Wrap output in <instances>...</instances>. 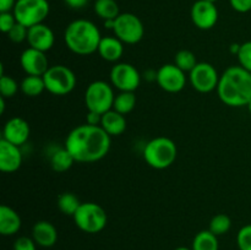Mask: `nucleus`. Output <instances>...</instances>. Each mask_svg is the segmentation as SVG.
<instances>
[{
    "mask_svg": "<svg viewBox=\"0 0 251 250\" xmlns=\"http://www.w3.org/2000/svg\"><path fill=\"white\" fill-rule=\"evenodd\" d=\"M110 82L120 92H134L141 82V75L134 65L118 63L110 70Z\"/></svg>",
    "mask_w": 251,
    "mask_h": 250,
    "instance_id": "10",
    "label": "nucleus"
},
{
    "mask_svg": "<svg viewBox=\"0 0 251 250\" xmlns=\"http://www.w3.org/2000/svg\"><path fill=\"white\" fill-rule=\"evenodd\" d=\"M75 225L82 232L96 234L107 225L108 216L104 208L95 202H82L73 216Z\"/></svg>",
    "mask_w": 251,
    "mask_h": 250,
    "instance_id": "5",
    "label": "nucleus"
},
{
    "mask_svg": "<svg viewBox=\"0 0 251 250\" xmlns=\"http://www.w3.org/2000/svg\"><path fill=\"white\" fill-rule=\"evenodd\" d=\"M86 119H87V124L100 126V122H102V114H98V113L90 112V110H88Z\"/></svg>",
    "mask_w": 251,
    "mask_h": 250,
    "instance_id": "38",
    "label": "nucleus"
},
{
    "mask_svg": "<svg viewBox=\"0 0 251 250\" xmlns=\"http://www.w3.org/2000/svg\"><path fill=\"white\" fill-rule=\"evenodd\" d=\"M17 0H0V14L1 12H12Z\"/></svg>",
    "mask_w": 251,
    "mask_h": 250,
    "instance_id": "37",
    "label": "nucleus"
},
{
    "mask_svg": "<svg viewBox=\"0 0 251 250\" xmlns=\"http://www.w3.org/2000/svg\"><path fill=\"white\" fill-rule=\"evenodd\" d=\"M157 83L169 93H178L185 87L186 76L176 64H164L157 71Z\"/></svg>",
    "mask_w": 251,
    "mask_h": 250,
    "instance_id": "12",
    "label": "nucleus"
},
{
    "mask_svg": "<svg viewBox=\"0 0 251 250\" xmlns=\"http://www.w3.org/2000/svg\"><path fill=\"white\" fill-rule=\"evenodd\" d=\"M230 6L238 12H245L251 11V0H229Z\"/></svg>",
    "mask_w": 251,
    "mask_h": 250,
    "instance_id": "36",
    "label": "nucleus"
},
{
    "mask_svg": "<svg viewBox=\"0 0 251 250\" xmlns=\"http://www.w3.org/2000/svg\"><path fill=\"white\" fill-rule=\"evenodd\" d=\"M237 243L239 250H251V225L240 228L237 235Z\"/></svg>",
    "mask_w": 251,
    "mask_h": 250,
    "instance_id": "32",
    "label": "nucleus"
},
{
    "mask_svg": "<svg viewBox=\"0 0 251 250\" xmlns=\"http://www.w3.org/2000/svg\"><path fill=\"white\" fill-rule=\"evenodd\" d=\"M191 21L198 28L211 29L218 21V10L215 2L198 0L191 7Z\"/></svg>",
    "mask_w": 251,
    "mask_h": 250,
    "instance_id": "13",
    "label": "nucleus"
},
{
    "mask_svg": "<svg viewBox=\"0 0 251 250\" xmlns=\"http://www.w3.org/2000/svg\"><path fill=\"white\" fill-rule=\"evenodd\" d=\"M178 149L173 140L159 136L151 140L144 149V158L154 169H166L176 159Z\"/></svg>",
    "mask_w": 251,
    "mask_h": 250,
    "instance_id": "4",
    "label": "nucleus"
},
{
    "mask_svg": "<svg viewBox=\"0 0 251 250\" xmlns=\"http://www.w3.org/2000/svg\"><path fill=\"white\" fill-rule=\"evenodd\" d=\"M22 164V153L20 146L6 140H0V171L4 173H14Z\"/></svg>",
    "mask_w": 251,
    "mask_h": 250,
    "instance_id": "16",
    "label": "nucleus"
},
{
    "mask_svg": "<svg viewBox=\"0 0 251 250\" xmlns=\"http://www.w3.org/2000/svg\"><path fill=\"white\" fill-rule=\"evenodd\" d=\"M50 6L48 0H17L14 9V15L17 22L26 27L43 24L48 17Z\"/></svg>",
    "mask_w": 251,
    "mask_h": 250,
    "instance_id": "7",
    "label": "nucleus"
},
{
    "mask_svg": "<svg viewBox=\"0 0 251 250\" xmlns=\"http://www.w3.org/2000/svg\"><path fill=\"white\" fill-rule=\"evenodd\" d=\"M29 132H31V129H29L28 123L22 118L15 117L7 120L6 124L4 125L2 139L16 145V146H21L27 142Z\"/></svg>",
    "mask_w": 251,
    "mask_h": 250,
    "instance_id": "17",
    "label": "nucleus"
},
{
    "mask_svg": "<svg viewBox=\"0 0 251 250\" xmlns=\"http://www.w3.org/2000/svg\"><path fill=\"white\" fill-rule=\"evenodd\" d=\"M110 137L100 125L83 124L69 132L65 149L76 162L92 163L107 156L110 150Z\"/></svg>",
    "mask_w": 251,
    "mask_h": 250,
    "instance_id": "1",
    "label": "nucleus"
},
{
    "mask_svg": "<svg viewBox=\"0 0 251 250\" xmlns=\"http://www.w3.org/2000/svg\"><path fill=\"white\" fill-rule=\"evenodd\" d=\"M50 166L55 172H66L73 167L75 158L73 154L64 147V149L55 150L53 153L50 154Z\"/></svg>",
    "mask_w": 251,
    "mask_h": 250,
    "instance_id": "22",
    "label": "nucleus"
},
{
    "mask_svg": "<svg viewBox=\"0 0 251 250\" xmlns=\"http://www.w3.org/2000/svg\"><path fill=\"white\" fill-rule=\"evenodd\" d=\"M54 42H55L54 32L47 25L39 24L28 28L27 43L31 48L38 49V50L46 53V51L50 50L53 48Z\"/></svg>",
    "mask_w": 251,
    "mask_h": 250,
    "instance_id": "15",
    "label": "nucleus"
},
{
    "mask_svg": "<svg viewBox=\"0 0 251 250\" xmlns=\"http://www.w3.org/2000/svg\"><path fill=\"white\" fill-rule=\"evenodd\" d=\"M191 86L200 93H208L216 90L220 82V75L213 65L208 63H198L189 73Z\"/></svg>",
    "mask_w": 251,
    "mask_h": 250,
    "instance_id": "11",
    "label": "nucleus"
},
{
    "mask_svg": "<svg viewBox=\"0 0 251 250\" xmlns=\"http://www.w3.org/2000/svg\"><path fill=\"white\" fill-rule=\"evenodd\" d=\"M115 96L112 86L102 80L93 81L85 92V104L90 112L104 114L113 109Z\"/></svg>",
    "mask_w": 251,
    "mask_h": 250,
    "instance_id": "6",
    "label": "nucleus"
},
{
    "mask_svg": "<svg viewBox=\"0 0 251 250\" xmlns=\"http://www.w3.org/2000/svg\"><path fill=\"white\" fill-rule=\"evenodd\" d=\"M46 90L55 96H65L76 86V76L65 65H53L43 75Z\"/></svg>",
    "mask_w": 251,
    "mask_h": 250,
    "instance_id": "8",
    "label": "nucleus"
},
{
    "mask_svg": "<svg viewBox=\"0 0 251 250\" xmlns=\"http://www.w3.org/2000/svg\"><path fill=\"white\" fill-rule=\"evenodd\" d=\"M19 91V83L11 76H0V95L4 98H11Z\"/></svg>",
    "mask_w": 251,
    "mask_h": 250,
    "instance_id": "30",
    "label": "nucleus"
},
{
    "mask_svg": "<svg viewBox=\"0 0 251 250\" xmlns=\"http://www.w3.org/2000/svg\"><path fill=\"white\" fill-rule=\"evenodd\" d=\"M14 250H36V242L33 238L20 237L15 240Z\"/></svg>",
    "mask_w": 251,
    "mask_h": 250,
    "instance_id": "35",
    "label": "nucleus"
},
{
    "mask_svg": "<svg viewBox=\"0 0 251 250\" xmlns=\"http://www.w3.org/2000/svg\"><path fill=\"white\" fill-rule=\"evenodd\" d=\"M22 225L21 217L14 208L6 205L0 207V233L2 235H14Z\"/></svg>",
    "mask_w": 251,
    "mask_h": 250,
    "instance_id": "20",
    "label": "nucleus"
},
{
    "mask_svg": "<svg viewBox=\"0 0 251 250\" xmlns=\"http://www.w3.org/2000/svg\"><path fill=\"white\" fill-rule=\"evenodd\" d=\"M81 203L77 196L73 193H63L58 198V208L66 216L75 215Z\"/></svg>",
    "mask_w": 251,
    "mask_h": 250,
    "instance_id": "27",
    "label": "nucleus"
},
{
    "mask_svg": "<svg viewBox=\"0 0 251 250\" xmlns=\"http://www.w3.org/2000/svg\"><path fill=\"white\" fill-rule=\"evenodd\" d=\"M97 51L102 59L110 61V63H115L123 56L124 47H123V42L119 38H117L115 36H107L102 37Z\"/></svg>",
    "mask_w": 251,
    "mask_h": 250,
    "instance_id": "19",
    "label": "nucleus"
},
{
    "mask_svg": "<svg viewBox=\"0 0 251 250\" xmlns=\"http://www.w3.org/2000/svg\"><path fill=\"white\" fill-rule=\"evenodd\" d=\"M32 238L39 247L50 248L58 240V232L48 221H38L32 228Z\"/></svg>",
    "mask_w": 251,
    "mask_h": 250,
    "instance_id": "18",
    "label": "nucleus"
},
{
    "mask_svg": "<svg viewBox=\"0 0 251 250\" xmlns=\"http://www.w3.org/2000/svg\"><path fill=\"white\" fill-rule=\"evenodd\" d=\"M230 227H232V221L225 213L216 215L215 217H212L210 222V230L213 234L217 235V237L218 235L226 234L230 229Z\"/></svg>",
    "mask_w": 251,
    "mask_h": 250,
    "instance_id": "29",
    "label": "nucleus"
},
{
    "mask_svg": "<svg viewBox=\"0 0 251 250\" xmlns=\"http://www.w3.org/2000/svg\"><path fill=\"white\" fill-rule=\"evenodd\" d=\"M27 34H28V27L24 26L22 24L17 22L14 27L11 28V31L7 33L10 41H12L14 43H22L24 41H27Z\"/></svg>",
    "mask_w": 251,
    "mask_h": 250,
    "instance_id": "33",
    "label": "nucleus"
},
{
    "mask_svg": "<svg viewBox=\"0 0 251 250\" xmlns=\"http://www.w3.org/2000/svg\"><path fill=\"white\" fill-rule=\"evenodd\" d=\"M174 250H193V249H189V248H185V247H179Z\"/></svg>",
    "mask_w": 251,
    "mask_h": 250,
    "instance_id": "41",
    "label": "nucleus"
},
{
    "mask_svg": "<svg viewBox=\"0 0 251 250\" xmlns=\"http://www.w3.org/2000/svg\"><path fill=\"white\" fill-rule=\"evenodd\" d=\"M93 9L96 15L104 21L115 20L120 15L119 5L115 0H96Z\"/></svg>",
    "mask_w": 251,
    "mask_h": 250,
    "instance_id": "25",
    "label": "nucleus"
},
{
    "mask_svg": "<svg viewBox=\"0 0 251 250\" xmlns=\"http://www.w3.org/2000/svg\"><path fill=\"white\" fill-rule=\"evenodd\" d=\"M100 126L109 136H119L126 130V119L125 115L112 109L102 115Z\"/></svg>",
    "mask_w": 251,
    "mask_h": 250,
    "instance_id": "21",
    "label": "nucleus"
},
{
    "mask_svg": "<svg viewBox=\"0 0 251 250\" xmlns=\"http://www.w3.org/2000/svg\"><path fill=\"white\" fill-rule=\"evenodd\" d=\"M218 248L220 244H218L217 235L213 234L210 229L199 232L194 238L191 245L193 250H218Z\"/></svg>",
    "mask_w": 251,
    "mask_h": 250,
    "instance_id": "23",
    "label": "nucleus"
},
{
    "mask_svg": "<svg viewBox=\"0 0 251 250\" xmlns=\"http://www.w3.org/2000/svg\"><path fill=\"white\" fill-rule=\"evenodd\" d=\"M64 1L71 9H82L88 4V0H64Z\"/></svg>",
    "mask_w": 251,
    "mask_h": 250,
    "instance_id": "39",
    "label": "nucleus"
},
{
    "mask_svg": "<svg viewBox=\"0 0 251 250\" xmlns=\"http://www.w3.org/2000/svg\"><path fill=\"white\" fill-rule=\"evenodd\" d=\"M17 24L14 12H1L0 14V28L4 33H9L12 27Z\"/></svg>",
    "mask_w": 251,
    "mask_h": 250,
    "instance_id": "34",
    "label": "nucleus"
},
{
    "mask_svg": "<svg viewBox=\"0 0 251 250\" xmlns=\"http://www.w3.org/2000/svg\"><path fill=\"white\" fill-rule=\"evenodd\" d=\"M104 27L109 29L114 28V20H107V21H104Z\"/></svg>",
    "mask_w": 251,
    "mask_h": 250,
    "instance_id": "40",
    "label": "nucleus"
},
{
    "mask_svg": "<svg viewBox=\"0 0 251 250\" xmlns=\"http://www.w3.org/2000/svg\"><path fill=\"white\" fill-rule=\"evenodd\" d=\"M100 32L92 21L78 19L70 22L64 32V42L73 53L77 55H90L98 50Z\"/></svg>",
    "mask_w": 251,
    "mask_h": 250,
    "instance_id": "3",
    "label": "nucleus"
},
{
    "mask_svg": "<svg viewBox=\"0 0 251 250\" xmlns=\"http://www.w3.org/2000/svg\"><path fill=\"white\" fill-rule=\"evenodd\" d=\"M20 64L27 75L43 76L50 66L44 51L34 48H27L20 56Z\"/></svg>",
    "mask_w": 251,
    "mask_h": 250,
    "instance_id": "14",
    "label": "nucleus"
},
{
    "mask_svg": "<svg viewBox=\"0 0 251 250\" xmlns=\"http://www.w3.org/2000/svg\"><path fill=\"white\" fill-rule=\"evenodd\" d=\"M113 32L123 43L136 44L144 38L145 27L136 15L131 12H123L114 20Z\"/></svg>",
    "mask_w": 251,
    "mask_h": 250,
    "instance_id": "9",
    "label": "nucleus"
},
{
    "mask_svg": "<svg viewBox=\"0 0 251 250\" xmlns=\"http://www.w3.org/2000/svg\"><path fill=\"white\" fill-rule=\"evenodd\" d=\"M174 64L184 73H191V70L198 65V60H196V56L193 51L183 49L176 54Z\"/></svg>",
    "mask_w": 251,
    "mask_h": 250,
    "instance_id": "28",
    "label": "nucleus"
},
{
    "mask_svg": "<svg viewBox=\"0 0 251 250\" xmlns=\"http://www.w3.org/2000/svg\"><path fill=\"white\" fill-rule=\"evenodd\" d=\"M237 55L240 66L251 73V41L240 44Z\"/></svg>",
    "mask_w": 251,
    "mask_h": 250,
    "instance_id": "31",
    "label": "nucleus"
},
{
    "mask_svg": "<svg viewBox=\"0 0 251 250\" xmlns=\"http://www.w3.org/2000/svg\"><path fill=\"white\" fill-rule=\"evenodd\" d=\"M247 107H248V109H249V113H250V114H251V100H250L249 103H248V105H247Z\"/></svg>",
    "mask_w": 251,
    "mask_h": 250,
    "instance_id": "42",
    "label": "nucleus"
},
{
    "mask_svg": "<svg viewBox=\"0 0 251 250\" xmlns=\"http://www.w3.org/2000/svg\"><path fill=\"white\" fill-rule=\"evenodd\" d=\"M20 88H21L22 93L27 97H37L41 93H43V91H46V83H44L43 76L27 75L22 80Z\"/></svg>",
    "mask_w": 251,
    "mask_h": 250,
    "instance_id": "24",
    "label": "nucleus"
},
{
    "mask_svg": "<svg viewBox=\"0 0 251 250\" xmlns=\"http://www.w3.org/2000/svg\"><path fill=\"white\" fill-rule=\"evenodd\" d=\"M220 100L229 107H244L251 100V73L242 66H230L220 76Z\"/></svg>",
    "mask_w": 251,
    "mask_h": 250,
    "instance_id": "2",
    "label": "nucleus"
},
{
    "mask_svg": "<svg viewBox=\"0 0 251 250\" xmlns=\"http://www.w3.org/2000/svg\"><path fill=\"white\" fill-rule=\"evenodd\" d=\"M207 1H210V2H216V1H217V0H207Z\"/></svg>",
    "mask_w": 251,
    "mask_h": 250,
    "instance_id": "43",
    "label": "nucleus"
},
{
    "mask_svg": "<svg viewBox=\"0 0 251 250\" xmlns=\"http://www.w3.org/2000/svg\"><path fill=\"white\" fill-rule=\"evenodd\" d=\"M136 105V96L134 92H120L115 96L113 109L123 115H126L131 112Z\"/></svg>",
    "mask_w": 251,
    "mask_h": 250,
    "instance_id": "26",
    "label": "nucleus"
}]
</instances>
